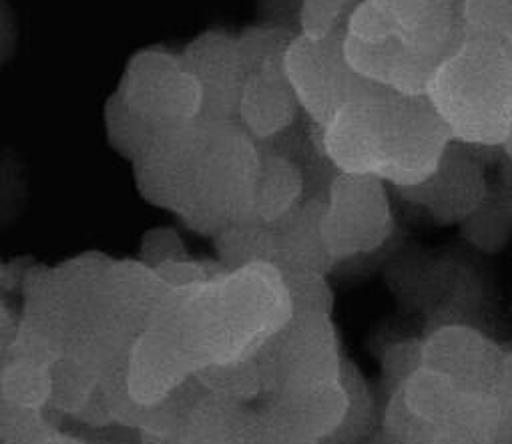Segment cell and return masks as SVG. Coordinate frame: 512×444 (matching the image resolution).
Returning a JSON list of instances; mask_svg holds the SVG:
<instances>
[{
	"label": "cell",
	"mask_w": 512,
	"mask_h": 444,
	"mask_svg": "<svg viewBox=\"0 0 512 444\" xmlns=\"http://www.w3.org/2000/svg\"><path fill=\"white\" fill-rule=\"evenodd\" d=\"M105 125L109 143L117 153L127 157L131 163L153 143L161 133L123 105L115 95L109 97L105 107Z\"/></svg>",
	"instance_id": "obj_16"
},
{
	"label": "cell",
	"mask_w": 512,
	"mask_h": 444,
	"mask_svg": "<svg viewBox=\"0 0 512 444\" xmlns=\"http://www.w3.org/2000/svg\"><path fill=\"white\" fill-rule=\"evenodd\" d=\"M462 390L456 382L428 366H416L402 384V406L406 414L430 428H440L452 414Z\"/></svg>",
	"instance_id": "obj_14"
},
{
	"label": "cell",
	"mask_w": 512,
	"mask_h": 444,
	"mask_svg": "<svg viewBox=\"0 0 512 444\" xmlns=\"http://www.w3.org/2000/svg\"><path fill=\"white\" fill-rule=\"evenodd\" d=\"M342 39L344 33L338 31L324 39L298 35L284 53V69L296 99L322 129L348 103L384 89L348 65Z\"/></svg>",
	"instance_id": "obj_5"
},
{
	"label": "cell",
	"mask_w": 512,
	"mask_h": 444,
	"mask_svg": "<svg viewBox=\"0 0 512 444\" xmlns=\"http://www.w3.org/2000/svg\"><path fill=\"white\" fill-rule=\"evenodd\" d=\"M502 412V430H512V354L504 356L496 388L492 390Z\"/></svg>",
	"instance_id": "obj_20"
},
{
	"label": "cell",
	"mask_w": 512,
	"mask_h": 444,
	"mask_svg": "<svg viewBox=\"0 0 512 444\" xmlns=\"http://www.w3.org/2000/svg\"><path fill=\"white\" fill-rule=\"evenodd\" d=\"M452 141L426 95L388 89L348 103L322 129V147L340 173L374 175L396 189L426 181Z\"/></svg>",
	"instance_id": "obj_1"
},
{
	"label": "cell",
	"mask_w": 512,
	"mask_h": 444,
	"mask_svg": "<svg viewBox=\"0 0 512 444\" xmlns=\"http://www.w3.org/2000/svg\"><path fill=\"white\" fill-rule=\"evenodd\" d=\"M185 250L181 246L179 236L173 230H155L149 232L143 242V264L149 268H159L161 264L183 260Z\"/></svg>",
	"instance_id": "obj_19"
},
{
	"label": "cell",
	"mask_w": 512,
	"mask_h": 444,
	"mask_svg": "<svg viewBox=\"0 0 512 444\" xmlns=\"http://www.w3.org/2000/svg\"><path fill=\"white\" fill-rule=\"evenodd\" d=\"M392 228V207L382 179L340 173L330 183L320 232L332 262L378 250L390 238Z\"/></svg>",
	"instance_id": "obj_7"
},
{
	"label": "cell",
	"mask_w": 512,
	"mask_h": 444,
	"mask_svg": "<svg viewBox=\"0 0 512 444\" xmlns=\"http://www.w3.org/2000/svg\"><path fill=\"white\" fill-rule=\"evenodd\" d=\"M502 151L512 159V123H510V127H508V131H506V137H504V141H502Z\"/></svg>",
	"instance_id": "obj_22"
},
{
	"label": "cell",
	"mask_w": 512,
	"mask_h": 444,
	"mask_svg": "<svg viewBox=\"0 0 512 444\" xmlns=\"http://www.w3.org/2000/svg\"><path fill=\"white\" fill-rule=\"evenodd\" d=\"M392 35L416 55L442 63L464 39V0H370Z\"/></svg>",
	"instance_id": "obj_8"
},
{
	"label": "cell",
	"mask_w": 512,
	"mask_h": 444,
	"mask_svg": "<svg viewBox=\"0 0 512 444\" xmlns=\"http://www.w3.org/2000/svg\"><path fill=\"white\" fill-rule=\"evenodd\" d=\"M504 354L478 330L442 326L420 346V364L450 376L462 392H492Z\"/></svg>",
	"instance_id": "obj_12"
},
{
	"label": "cell",
	"mask_w": 512,
	"mask_h": 444,
	"mask_svg": "<svg viewBox=\"0 0 512 444\" xmlns=\"http://www.w3.org/2000/svg\"><path fill=\"white\" fill-rule=\"evenodd\" d=\"M270 344L276 366L286 374L284 390L340 380L336 336L328 314H294Z\"/></svg>",
	"instance_id": "obj_10"
},
{
	"label": "cell",
	"mask_w": 512,
	"mask_h": 444,
	"mask_svg": "<svg viewBox=\"0 0 512 444\" xmlns=\"http://www.w3.org/2000/svg\"><path fill=\"white\" fill-rule=\"evenodd\" d=\"M113 95L157 131L197 121L203 107L201 87L181 55L161 47L135 53Z\"/></svg>",
	"instance_id": "obj_6"
},
{
	"label": "cell",
	"mask_w": 512,
	"mask_h": 444,
	"mask_svg": "<svg viewBox=\"0 0 512 444\" xmlns=\"http://www.w3.org/2000/svg\"><path fill=\"white\" fill-rule=\"evenodd\" d=\"M205 123L203 149L183 224L203 236L251 221L260 149L237 121Z\"/></svg>",
	"instance_id": "obj_3"
},
{
	"label": "cell",
	"mask_w": 512,
	"mask_h": 444,
	"mask_svg": "<svg viewBox=\"0 0 512 444\" xmlns=\"http://www.w3.org/2000/svg\"><path fill=\"white\" fill-rule=\"evenodd\" d=\"M352 0H304L302 27L306 37L324 39L332 35Z\"/></svg>",
	"instance_id": "obj_18"
},
{
	"label": "cell",
	"mask_w": 512,
	"mask_h": 444,
	"mask_svg": "<svg viewBox=\"0 0 512 444\" xmlns=\"http://www.w3.org/2000/svg\"><path fill=\"white\" fill-rule=\"evenodd\" d=\"M426 444H456V442H454V440H450L448 436H444V434L436 428L434 436H432L430 440H426Z\"/></svg>",
	"instance_id": "obj_23"
},
{
	"label": "cell",
	"mask_w": 512,
	"mask_h": 444,
	"mask_svg": "<svg viewBox=\"0 0 512 444\" xmlns=\"http://www.w3.org/2000/svg\"><path fill=\"white\" fill-rule=\"evenodd\" d=\"M304 175L300 165L280 153L260 151L258 179L253 187L251 221L276 228L302 207Z\"/></svg>",
	"instance_id": "obj_13"
},
{
	"label": "cell",
	"mask_w": 512,
	"mask_h": 444,
	"mask_svg": "<svg viewBox=\"0 0 512 444\" xmlns=\"http://www.w3.org/2000/svg\"><path fill=\"white\" fill-rule=\"evenodd\" d=\"M53 368L37 366L33 362L11 360L0 376V396L5 400L41 410L53 396Z\"/></svg>",
	"instance_id": "obj_15"
},
{
	"label": "cell",
	"mask_w": 512,
	"mask_h": 444,
	"mask_svg": "<svg viewBox=\"0 0 512 444\" xmlns=\"http://www.w3.org/2000/svg\"><path fill=\"white\" fill-rule=\"evenodd\" d=\"M426 97L454 141L502 145L512 123V47L466 31L458 49L434 71Z\"/></svg>",
	"instance_id": "obj_2"
},
{
	"label": "cell",
	"mask_w": 512,
	"mask_h": 444,
	"mask_svg": "<svg viewBox=\"0 0 512 444\" xmlns=\"http://www.w3.org/2000/svg\"><path fill=\"white\" fill-rule=\"evenodd\" d=\"M17 324L19 322L13 318V314L9 312L5 302L0 300V358H3V354L9 350V344L15 336Z\"/></svg>",
	"instance_id": "obj_21"
},
{
	"label": "cell",
	"mask_w": 512,
	"mask_h": 444,
	"mask_svg": "<svg viewBox=\"0 0 512 444\" xmlns=\"http://www.w3.org/2000/svg\"><path fill=\"white\" fill-rule=\"evenodd\" d=\"M189 73L201 87V121H237L239 95L245 79L237 39L223 31H207L181 53Z\"/></svg>",
	"instance_id": "obj_9"
},
{
	"label": "cell",
	"mask_w": 512,
	"mask_h": 444,
	"mask_svg": "<svg viewBox=\"0 0 512 444\" xmlns=\"http://www.w3.org/2000/svg\"><path fill=\"white\" fill-rule=\"evenodd\" d=\"M506 221V207L502 203L490 201L488 195L486 201L470 217L464 219V234L470 238L472 244L484 250H494L506 238Z\"/></svg>",
	"instance_id": "obj_17"
},
{
	"label": "cell",
	"mask_w": 512,
	"mask_h": 444,
	"mask_svg": "<svg viewBox=\"0 0 512 444\" xmlns=\"http://www.w3.org/2000/svg\"><path fill=\"white\" fill-rule=\"evenodd\" d=\"M290 41L288 33L258 29L237 39L245 71L237 123L253 141L272 139L296 123L300 103L284 69V53Z\"/></svg>",
	"instance_id": "obj_4"
},
{
	"label": "cell",
	"mask_w": 512,
	"mask_h": 444,
	"mask_svg": "<svg viewBox=\"0 0 512 444\" xmlns=\"http://www.w3.org/2000/svg\"><path fill=\"white\" fill-rule=\"evenodd\" d=\"M454 143V141H452ZM448 145L436 171L422 183L398 189L406 199L428 209L438 224H458L488 197L484 167L464 147Z\"/></svg>",
	"instance_id": "obj_11"
}]
</instances>
